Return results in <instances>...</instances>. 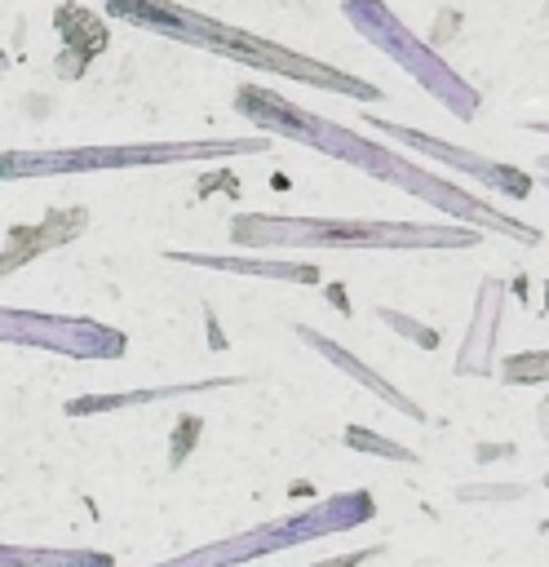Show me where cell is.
I'll return each instance as SVG.
<instances>
[{"label":"cell","mask_w":549,"mask_h":567,"mask_svg":"<svg viewBox=\"0 0 549 567\" xmlns=\"http://www.w3.org/2000/svg\"><path fill=\"white\" fill-rule=\"evenodd\" d=\"M381 554V545H372V549H350V554H336V558H323V563H310V567H359V563H367V558H376Z\"/></svg>","instance_id":"15"},{"label":"cell","mask_w":549,"mask_h":567,"mask_svg":"<svg viewBox=\"0 0 549 567\" xmlns=\"http://www.w3.org/2000/svg\"><path fill=\"white\" fill-rule=\"evenodd\" d=\"M4 66H9V58H4V49H0V71H4Z\"/></svg>","instance_id":"17"},{"label":"cell","mask_w":549,"mask_h":567,"mask_svg":"<svg viewBox=\"0 0 549 567\" xmlns=\"http://www.w3.org/2000/svg\"><path fill=\"white\" fill-rule=\"evenodd\" d=\"M230 239L244 248L266 244H336V248H469L474 226H412V221H323V217H266L239 213Z\"/></svg>","instance_id":"3"},{"label":"cell","mask_w":549,"mask_h":567,"mask_svg":"<svg viewBox=\"0 0 549 567\" xmlns=\"http://www.w3.org/2000/svg\"><path fill=\"white\" fill-rule=\"evenodd\" d=\"M106 13L128 22V27H146L155 35H168V40H182V44H199L208 53H221V58H235L252 71H274V75H292L301 84H314V89H336V93H350V97H367L376 102L381 89L328 66V62H314L305 53H292V49H279L270 44L266 35H252L244 27H230V22H217L208 13H195L186 4H173V0H106Z\"/></svg>","instance_id":"2"},{"label":"cell","mask_w":549,"mask_h":567,"mask_svg":"<svg viewBox=\"0 0 549 567\" xmlns=\"http://www.w3.org/2000/svg\"><path fill=\"white\" fill-rule=\"evenodd\" d=\"M84 230V208H53L40 226H18L13 235H9V248L0 252V275H9V270H18L22 261H31V257H40V252H49V248H58V244H66V239H75Z\"/></svg>","instance_id":"8"},{"label":"cell","mask_w":549,"mask_h":567,"mask_svg":"<svg viewBox=\"0 0 549 567\" xmlns=\"http://www.w3.org/2000/svg\"><path fill=\"white\" fill-rule=\"evenodd\" d=\"M0 341L35 346V350H62L75 359H111L124 350V337L106 323L89 319H53L31 310H0Z\"/></svg>","instance_id":"5"},{"label":"cell","mask_w":549,"mask_h":567,"mask_svg":"<svg viewBox=\"0 0 549 567\" xmlns=\"http://www.w3.org/2000/svg\"><path fill=\"white\" fill-rule=\"evenodd\" d=\"M213 385H230V381H199V385H168V390H137V394H89V399H71L66 412L84 416V412H106V408H124V403H151V399H173V394H190V390H213Z\"/></svg>","instance_id":"12"},{"label":"cell","mask_w":549,"mask_h":567,"mask_svg":"<svg viewBox=\"0 0 549 567\" xmlns=\"http://www.w3.org/2000/svg\"><path fill=\"white\" fill-rule=\"evenodd\" d=\"M345 443L350 447H359V452H376V456H390V461H416V452H407V447H398V443H390V439H376V434H367V430H359V425H350L345 430Z\"/></svg>","instance_id":"13"},{"label":"cell","mask_w":549,"mask_h":567,"mask_svg":"<svg viewBox=\"0 0 549 567\" xmlns=\"http://www.w3.org/2000/svg\"><path fill=\"white\" fill-rule=\"evenodd\" d=\"M527 128H536V133H549V124H527Z\"/></svg>","instance_id":"16"},{"label":"cell","mask_w":549,"mask_h":567,"mask_svg":"<svg viewBox=\"0 0 549 567\" xmlns=\"http://www.w3.org/2000/svg\"><path fill=\"white\" fill-rule=\"evenodd\" d=\"M270 137L235 142H120V146H62V151H0V182L18 177H66L128 164H173V159H213V155H261Z\"/></svg>","instance_id":"4"},{"label":"cell","mask_w":549,"mask_h":567,"mask_svg":"<svg viewBox=\"0 0 549 567\" xmlns=\"http://www.w3.org/2000/svg\"><path fill=\"white\" fill-rule=\"evenodd\" d=\"M301 337H305V341H310V346H314L319 354H328V359H332L336 368H345V372H350L354 381H363L367 390H376V394H381L385 403H394L398 412H407L412 421H421V416H425V412H421V408H416L412 399H403V394H398V390H394L390 381H381V377H376V372H372L367 363H359V359H350V354H345V350H341L336 341H328V337H319V332H310V328H301Z\"/></svg>","instance_id":"11"},{"label":"cell","mask_w":549,"mask_h":567,"mask_svg":"<svg viewBox=\"0 0 549 567\" xmlns=\"http://www.w3.org/2000/svg\"><path fill=\"white\" fill-rule=\"evenodd\" d=\"M345 13L354 18V27H363L367 31V40H376V44H385L390 53H398V62L403 66H412V75L421 80V84H429L460 120H469L474 115V102H465V97H456L447 84H452V75H447V66L443 62H434V58H421L416 53V44H412V35L403 31V22L398 18H390V9L381 4V0H345Z\"/></svg>","instance_id":"6"},{"label":"cell","mask_w":549,"mask_h":567,"mask_svg":"<svg viewBox=\"0 0 549 567\" xmlns=\"http://www.w3.org/2000/svg\"><path fill=\"white\" fill-rule=\"evenodd\" d=\"M500 284L496 279H487V288H483V297H478V319H474V332L465 337V346H460V359H456V372H491V332H496V323H500Z\"/></svg>","instance_id":"10"},{"label":"cell","mask_w":549,"mask_h":567,"mask_svg":"<svg viewBox=\"0 0 549 567\" xmlns=\"http://www.w3.org/2000/svg\"><path fill=\"white\" fill-rule=\"evenodd\" d=\"M372 128H381L385 137H394V142H403V146H412V151H421V155H429V159H443V164H456V168H465V173H474L478 182H487V186H500L505 195H531V177L522 173V168H509V164H496V159H483V155H474V151H460V146H447L443 137H429V133H416V128H398V124H390V120H367Z\"/></svg>","instance_id":"7"},{"label":"cell","mask_w":549,"mask_h":567,"mask_svg":"<svg viewBox=\"0 0 549 567\" xmlns=\"http://www.w3.org/2000/svg\"><path fill=\"white\" fill-rule=\"evenodd\" d=\"M168 261L186 266H208V270H235V275H261V279H297V284H319L314 266L301 261H261V257H213V252H164Z\"/></svg>","instance_id":"9"},{"label":"cell","mask_w":549,"mask_h":567,"mask_svg":"<svg viewBox=\"0 0 549 567\" xmlns=\"http://www.w3.org/2000/svg\"><path fill=\"white\" fill-rule=\"evenodd\" d=\"M235 106H239V115H248L252 124H261V128H270V133H283V137H292V142H305V146H314V151H328V155H336V159H345V164H359V168H367L372 177L394 182V186H403V190H412V195L429 199V204H434V208H443V213L469 217L474 226L500 230V235L522 239V244H536V239H540V230H531V226H522V221H514V217H505V213H491L487 204H478L474 195L456 190L452 182L429 177L425 168H416V164H407V159L390 155L385 146H376V142H367V137H359L354 128L328 124V120H319V115H310V111H301V106L283 102V97H279V93H270V89L244 84V89L235 93Z\"/></svg>","instance_id":"1"},{"label":"cell","mask_w":549,"mask_h":567,"mask_svg":"<svg viewBox=\"0 0 549 567\" xmlns=\"http://www.w3.org/2000/svg\"><path fill=\"white\" fill-rule=\"evenodd\" d=\"M540 168H549V155H540Z\"/></svg>","instance_id":"18"},{"label":"cell","mask_w":549,"mask_h":567,"mask_svg":"<svg viewBox=\"0 0 549 567\" xmlns=\"http://www.w3.org/2000/svg\"><path fill=\"white\" fill-rule=\"evenodd\" d=\"M505 381H549V350L545 354H518L500 368Z\"/></svg>","instance_id":"14"}]
</instances>
